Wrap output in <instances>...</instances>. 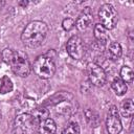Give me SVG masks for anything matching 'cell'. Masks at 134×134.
I'll use <instances>...</instances> for the list:
<instances>
[{
	"instance_id": "obj_1",
	"label": "cell",
	"mask_w": 134,
	"mask_h": 134,
	"mask_svg": "<svg viewBox=\"0 0 134 134\" xmlns=\"http://www.w3.org/2000/svg\"><path fill=\"white\" fill-rule=\"evenodd\" d=\"M1 58L4 63L10 66L13 72L21 77H26L31 71V65L27 54L21 50L5 48L1 52Z\"/></svg>"
},
{
	"instance_id": "obj_4",
	"label": "cell",
	"mask_w": 134,
	"mask_h": 134,
	"mask_svg": "<svg viewBox=\"0 0 134 134\" xmlns=\"http://www.w3.org/2000/svg\"><path fill=\"white\" fill-rule=\"evenodd\" d=\"M98 18L99 21L106 29L111 30L115 27L117 20H118V14L115 9V7L110 3H105L99 7L98 10Z\"/></svg>"
},
{
	"instance_id": "obj_19",
	"label": "cell",
	"mask_w": 134,
	"mask_h": 134,
	"mask_svg": "<svg viewBox=\"0 0 134 134\" xmlns=\"http://www.w3.org/2000/svg\"><path fill=\"white\" fill-rule=\"evenodd\" d=\"M62 134H80V126L77 122H69L62 131Z\"/></svg>"
},
{
	"instance_id": "obj_2",
	"label": "cell",
	"mask_w": 134,
	"mask_h": 134,
	"mask_svg": "<svg viewBox=\"0 0 134 134\" xmlns=\"http://www.w3.org/2000/svg\"><path fill=\"white\" fill-rule=\"evenodd\" d=\"M47 34L48 26L45 22L40 20L30 21L21 34V41L28 48H37L44 42Z\"/></svg>"
},
{
	"instance_id": "obj_8",
	"label": "cell",
	"mask_w": 134,
	"mask_h": 134,
	"mask_svg": "<svg viewBox=\"0 0 134 134\" xmlns=\"http://www.w3.org/2000/svg\"><path fill=\"white\" fill-rule=\"evenodd\" d=\"M66 50L73 60H81L85 54V48L83 40L79 36H72L69 38L66 44Z\"/></svg>"
},
{
	"instance_id": "obj_15",
	"label": "cell",
	"mask_w": 134,
	"mask_h": 134,
	"mask_svg": "<svg viewBox=\"0 0 134 134\" xmlns=\"http://www.w3.org/2000/svg\"><path fill=\"white\" fill-rule=\"evenodd\" d=\"M31 115L36 119V121L39 124V122H41V121H43V120H45L46 118L49 117V111L45 107H39V108L34 110Z\"/></svg>"
},
{
	"instance_id": "obj_9",
	"label": "cell",
	"mask_w": 134,
	"mask_h": 134,
	"mask_svg": "<svg viewBox=\"0 0 134 134\" xmlns=\"http://www.w3.org/2000/svg\"><path fill=\"white\" fill-rule=\"evenodd\" d=\"M93 22V16L92 13L90 12V7H86V9L79 16V18L76 19L75 23V27L80 30V31H85Z\"/></svg>"
},
{
	"instance_id": "obj_18",
	"label": "cell",
	"mask_w": 134,
	"mask_h": 134,
	"mask_svg": "<svg viewBox=\"0 0 134 134\" xmlns=\"http://www.w3.org/2000/svg\"><path fill=\"white\" fill-rule=\"evenodd\" d=\"M85 115H86L87 121L92 127H97V125H98V116L94 111H92L91 109H87L85 111Z\"/></svg>"
},
{
	"instance_id": "obj_6",
	"label": "cell",
	"mask_w": 134,
	"mask_h": 134,
	"mask_svg": "<svg viewBox=\"0 0 134 134\" xmlns=\"http://www.w3.org/2000/svg\"><path fill=\"white\" fill-rule=\"evenodd\" d=\"M87 74L90 83L96 87H103L107 82V73L102 66L94 62L87 64Z\"/></svg>"
},
{
	"instance_id": "obj_17",
	"label": "cell",
	"mask_w": 134,
	"mask_h": 134,
	"mask_svg": "<svg viewBox=\"0 0 134 134\" xmlns=\"http://www.w3.org/2000/svg\"><path fill=\"white\" fill-rule=\"evenodd\" d=\"M14 88L12 80L7 75H3L0 80V93L1 94H6L10 92Z\"/></svg>"
},
{
	"instance_id": "obj_5",
	"label": "cell",
	"mask_w": 134,
	"mask_h": 134,
	"mask_svg": "<svg viewBox=\"0 0 134 134\" xmlns=\"http://www.w3.org/2000/svg\"><path fill=\"white\" fill-rule=\"evenodd\" d=\"M38 125L39 124L36 121L31 114L22 113L15 119L16 134H32L36 131Z\"/></svg>"
},
{
	"instance_id": "obj_21",
	"label": "cell",
	"mask_w": 134,
	"mask_h": 134,
	"mask_svg": "<svg viewBox=\"0 0 134 134\" xmlns=\"http://www.w3.org/2000/svg\"><path fill=\"white\" fill-rule=\"evenodd\" d=\"M28 3H29V2H28L27 0H21V1L18 2V4H19L21 7H23V8H25V7L28 5Z\"/></svg>"
},
{
	"instance_id": "obj_20",
	"label": "cell",
	"mask_w": 134,
	"mask_h": 134,
	"mask_svg": "<svg viewBox=\"0 0 134 134\" xmlns=\"http://www.w3.org/2000/svg\"><path fill=\"white\" fill-rule=\"evenodd\" d=\"M74 25H75L74 20L71 19V18H65V19L62 21V27H63V29L66 30V31H69L70 29H72Z\"/></svg>"
},
{
	"instance_id": "obj_10",
	"label": "cell",
	"mask_w": 134,
	"mask_h": 134,
	"mask_svg": "<svg viewBox=\"0 0 134 134\" xmlns=\"http://www.w3.org/2000/svg\"><path fill=\"white\" fill-rule=\"evenodd\" d=\"M93 34H94V38L95 40L98 42V43H102L103 45H105L109 39H110V36H109V30L106 29L102 24H96L94 26V29H93Z\"/></svg>"
},
{
	"instance_id": "obj_11",
	"label": "cell",
	"mask_w": 134,
	"mask_h": 134,
	"mask_svg": "<svg viewBox=\"0 0 134 134\" xmlns=\"http://www.w3.org/2000/svg\"><path fill=\"white\" fill-rule=\"evenodd\" d=\"M57 131L55 121L48 117L45 120L39 122V133L40 134H54Z\"/></svg>"
},
{
	"instance_id": "obj_7",
	"label": "cell",
	"mask_w": 134,
	"mask_h": 134,
	"mask_svg": "<svg viewBox=\"0 0 134 134\" xmlns=\"http://www.w3.org/2000/svg\"><path fill=\"white\" fill-rule=\"evenodd\" d=\"M106 128L109 134H119L122 130L121 120L118 114V110L115 106H111L107 112Z\"/></svg>"
},
{
	"instance_id": "obj_14",
	"label": "cell",
	"mask_w": 134,
	"mask_h": 134,
	"mask_svg": "<svg viewBox=\"0 0 134 134\" xmlns=\"http://www.w3.org/2000/svg\"><path fill=\"white\" fill-rule=\"evenodd\" d=\"M121 114L124 117H131L134 113V104L131 98H127L121 104Z\"/></svg>"
},
{
	"instance_id": "obj_3",
	"label": "cell",
	"mask_w": 134,
	"mask_h": 134,
	"mask_svg": "<svg viewBox=\"0 0 134 134\" xmlns=\"http://www.w3.org/2000/svg\"><path fill=\"white\" fill-rule=\"evenodd\" d=\"M34 72L41 79L43 80H48L50 77L53 76V74L55 73V64L53 59L49 58L46 54H41L39 55L32 66H31Z\"/></svg>"
},
{
	"instance_id": "obj_22",
	"label": "cell",
	"mask_w": 134,
	"mask_h": 134,
	"mask_svg": "<svg viewBox=\"0 0 134 134\" xmlns=\"http://www.w3.org/2000/svg\"><path fill=\"white\" fill-rule=\"evenodd\" d=\"M4 4H5V2H4V1H1V2H0V8H2V6H3Z\"/></svg>"
},
{
	"instance_id": "obj_13",
	"label": "cell",
	"mask_w": 134,
	"mask_h": 134,
	"mask_svg": "<svg viewBox=\"0 0 134 134\" xmlns=\"http://www.w3.org/2000/svg\"><path fill=\"white\" fill-rule=\"evenodd\" d=\"M111 87L114 91V93L118 96H121V95H125L127 93V90H128V87H127V84L120 79V77H115L112 83H111Z\"/></svg>"
},
{
	"instance_id": "obj_16",
	"label": "cell",
	"mask_w": 134,
	"mask_h": 134,
	"mask_svg": "<svg viewBox=\"0 0 134 134\" xmlns=\"http://www.w3.org/2000/svg\"><path fill=\"white\" fill-rule=\"evenodd\" d=\"M119 75H120V79L127 84V83H132L133 82V77H134V72L132 70V68L130 66H122L120 68V71H119Z\"/></svg>"
},
{
	"instance_id": "obj_12",
	"label": "cell",
	"mask_w": 134,
	"mask_h": 134,
	"mask_svg": "<svg viewBox=\"0 0 134 134\" xmlns=\"http://www.w3.org/2000/svg\"><path fill=\"white\" fill-rule=\"evenodd\" d=\"M107 54H108V58L110 60H118L121 54H122V48H121V45L114 41V42H111L109 47H108V50H107Z\"/></svg>"
}]
</instances>
